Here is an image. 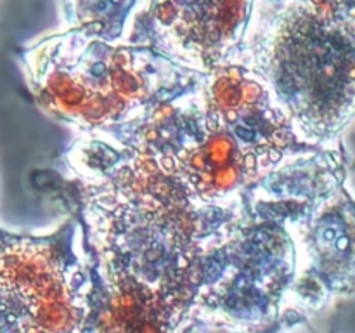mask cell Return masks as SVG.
I'll list each match as a JSON object with an SVG mask.
<instances>
[{
    "mask_svg": "<svg viewBox=\"0 0 355 333\" xmlns=\"http://www.w3.org/2000/svg\"><path fill=\"white\" fill-rule=\"evenodd\" d=\"M137 151L194 208L252 210L270 173L312 151L262 80L238 65L205 73L193 87L134 123L103 130Z\"/></svg>",
    "mask_w": 355,
    "mask_h": 333,
    "instance_id": "obj_1",
    "label": "cell"
},
{
    "mask_svg": "<svg viewBox=\"0 0 355 333\" xmlns=\"http://www.w3.org/2000/svg\"><path fill=\"white\" fill-rule=\"evenodd\" d=\"M229 65L255 73L295 135L329 148L355 118V14L312 0H255Z\"/></svg>",
    "mask_w": 355,
    "mask_h": 333,
    "instance_id": "obj_2",
    "label": "cell"
},
{
    "mask_svg": "<svg viewBox=\"0 0 355 333\" xmlns=\"http://www.w3.org/2000/svg\"><path fill=\"white\" fill-rule=\"evenodd\" d=\"M17 61L38 106L82 134L142 120L203 76L146 45L75 30L28 45Z\"/></svg>",
    "mask_w": 355,
    "mask_h": 333,
    "instance_id": "obj_3",
    "label": "cell"
},
{
    "mask_svg": "<svg viewBox=\"0 0 355 333\" xmlns=\"http://www.w3.org/2000/svg\"><path fill=\"white\" fill-rule=\"evenodd\" d=\"M94 290L76 217L47 236L0 229V333H87Z\"/></svg>",
    "mask_w": 355,
    "mask_h": 333,
    "instance_id": "obj_4",
    "label": "cell"
},
{
    "mask_svg": "<svg viewBox=\"0 0 355 333\" xmlns=\"http://www.w3.org/2000/svg\"><path fill=\"white\" fill-rule=\"evenodd\" d=\"M255 0H148L125 44L146 45L201 73L229 65L243 42Z\"/></svg>",
    "mask_w": 355,
    "mask_h": 333,
    "instance_id": "obj_5",
    "label": "cell"
},
{
    "mask_svg": "<svg viewBox=\"0 0 355 333\" xmlns=\"http://www.w3.org/2000/svg\"><path fill=\"white\" fill-rule=\"evenodd\" d=\"M295 246L291 298L315 307L322 295L355 281V205L338 186L286 217Z\"/></svg>",
    "mask_w": 355,
    "mask_h": 333,
    "instance_id": "obj_6",
    "label": "cell"
},
{
    "mask_svg": "<svg viewBox=\"0 0 355 333\" xmlns=\"http://www.w3.org/2000/svg\"><path fill=\"white\" fill-rule=\"evenodd\" d=\"M142 0H59L66 30L125 44Z\"/></svg>",
    "mask_w": 355,
    "mask_h": 333,
    "instance_id": "obj_7",
    "label": "cell"
},
{
    "mask_svg": "<svg viewBox=\"0 0 355 333\" xmlns=\"http://www.w3.org/2000/svg\"><path fill=\"white\" fill-rule=\"evenodd\" d=\"M312 2H329V3H342V6H349L352 0H312Z\"/></svg>",
    "mask_w": 355,
    "mask_h": 333,
    "instance_id": "obj_8",
    "label": "cell"
}]
</instances>
